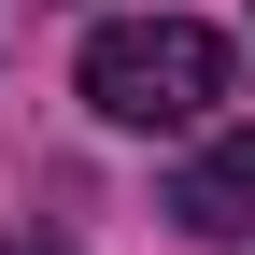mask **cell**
Segmentation results:
<instances>
[{
	"mask_svg": "<svg viewBox=\"0 0 255 255\" xmlns=\"http://www.w3.org/2000/svg\"><path fill=\"white\" fill-rule=\"evenodd\" d=\"M85 100L114 128H199L227 100V43H213L199 14H114L100 43H85Z\"/></svg>",
	"mask_w": 255,
	"mask_h": 255,
	"instance_id": "1",
	"label": "cell"
},
{
	"mask_svg": "<svg viewBox=\"0 0 255 255\" xmlns=\"http://www.w3.org/2000/svg\"><path fill=\"white\" fill-rule=\"evenodd\" d=\"M170 213H184L199 241H255V128H227V142H199V156H184Z\"/></svg>",
	"mask_w": 255,
	"mask_h": 255,
	"instance_id": "2",
	"label": "cell"
},
{
	"mask_svg": "<svg viewBox=\"0 0 255 255\" xmlns=\"http://www.w3.org/2000/svg\"><path fill=\"white\" fill-rule=\"evenodd\" d=\"M0 255H43V241H0Z\"/></svg>",
	"mask_w": 255,
	"mask_h": 255,
	"instance_id": "3",
	"label": "cell"
}]
</instances>
